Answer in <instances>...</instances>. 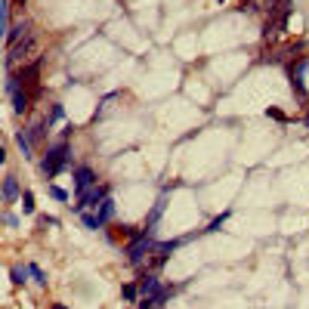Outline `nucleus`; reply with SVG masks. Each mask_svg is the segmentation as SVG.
Returning a JSON list of instances; mask_svg holds the SVG:
<instances>
[{
	"label": "nucleus",
	"instance_id": "1",
	"mask_svg": "<svg viewBox=\"0 0 309 309\" xmlns=\"http://www.w3.org/2000/svg\"><path fill=\"white\" fill-rule=\"evenodd\" d=\"M37 50H40V40L28 34L25 40H19V43H13V47H9V53H6V68H13L16 62L34 59V56H37Z\"/></svg>",
	"mask_w": 309,
	"mask_h": 309
},
{
	"label": "nucleus",
	"instance_id": "2",
	"mask_svg": "<svg viewBox=\"0 0 309 309\" xmlns=\"http://www.w3.org/2000/svg\"><path fill=\"white\" fill-rule=\"evenodd\" d=\"M65 164H68V145L65 142H56L50 152L43 155V164L40 167H43V173H47V176H56Z\"/></svg>",
	"mask_w": 309,
	"mask_h": 309
},
{
	"label": "nucleus",
	"instance_id": "3",
	"mask_svg": "<svg viewBox=\"0 0 309 309\" xmlns=\"http://www.w3.org/2000/svg\"><path fill=\"white\" fill-rule=\"evenodd\" d=\"M155 241H152V235H145V232H139V235H136V241L127 247V260L133 263V266H139V263L142 260H148V257H152L155 254Z\"/></svg>",
	"mask_w": 309,
	"mask_h": 309
},
{
	"label": "nucleus",
	"instance_id": "4",
	"mask_svg": "<svg viewBox=\"0 0 309 309\" xmlns=\"http://www.w3.org/2000/svg\"><path fill=\"white\" fill-rule=\"evenodd\" d=\"M105 195H108V189L105 186H90V189H84V192H77V204H74V210L77 213H84V207H102V201H105Z\"/></svg>",
	"mask_w": 309,
	"mask_h": 309
},
{
	"label": "nucleus",
	"instance_id": "5",
	"mask_svg": "<svg viewBox=\"0 0 309 309\" xmlns=\"http://www.w3.org/2000/svg\"><path fill=\"white\" fill-rule=\"evenodd\" d=\"M161 291H164V288H161V281H158L155 275H142V278H139V294H142V300H155Z\"/></svg>",
	"mask_w": 309,
	"mask_h": 309
},
{
	"label": "nucleus",
	"instance_id": "6",
	"mask_svg": "<svg viewBox=\"0 0 309 309\" xmlns=\"http://www.w3.org/2000/svg\"><path fill=\"white\" fill-rule=\"evenodd\" d=\"M173 250H176V241H167V244H158V247H155V254H152V257H148V260H152V266L158 269V266H164V260H167L170 254H173Z\"/></svg>",
	"mask_w": 309,
	"mask_h": 309
},
{
	"label": "nucleus",
	"instance_id": "7",
	"mask_svg": "<svg viewBox=\"0 0 309 309\" xmlns=\"http://www.w3.org/2000/svg\"><path fill=\"white\" fill-rule=\"evenodd\" d=\"M74 186H77V192H84V189H90V186H96L93 170H90V167H77V173H74Z\"/></svg>",
	"mask_w": 309,
	"mask_h": 309
},
{
	"label": "nucleus",
	"instance_id": "8",
	"mask_svg": "<svg viewBox=\"0 0 309 309\" xmlns=\"http://www.w3.org/2000/svg\"><path fill=\"white\" fill-rule=\"evenodd\" d=\"M28 28H31V25H28V22H19V25H16V28H9V31H6V43H9V47H13V43H19V40H25V37H28Z\"/></svg>",
	"mask_w": 309,
	"mask_h": 309
},
{
	"label": "nucleus",
	"instance_id": "9",
	"mask_svg": "<svg viewBox=\"0 0 309 309\" xmlns=\"http://www.w3.org/2000/svg\"><path fill=\"white\" fill-rule=\"evenodd\" d=\"M28 102H31V93L19 87V93H13V111L16 114H25L28 111Z\"/></svg>",
	"mask_w": 309,
	"mask_h": 309
},
{
	"label": "nucleus",
	"instance_id": "10",
	"mask_svg": "<svg viewBox=\"0 0 309 309\" xmlns=\"http://www.w3.org/2000/svg\"><path fill=\"white\" fill-rule=\"evenodd\" d=\"M16 198H19V182H16V176H6L3 179V201L13 204Z\"/></svg>",
	"mask_w": 309,
	"mask_h": 309
},
{
	"label": "nucleus",
	"instance_id": "11",
	"mask_svg": "<svg viewBox=\"0 0 309 309\" xmlns=\"http://www.w3.org/2000/svg\"><path fill=\"white\" fill-rule=\"evenodd\" d=\"M16 142H19V148H22V158H31V142H34V139H31V133H28V130H22V133L16 136Z\"/></svg>",
	"mask_w": 309,
	"mask_h": 309
},
{
	"label": "nucleus",
	"instance_id": "12",
	"mask_svg": "<svg viewBox=\"0 0 309 309\" xmlns=\"http://www.w3.org/2000/svg\"><path fill=\"white\" fill-rule=\"evenodd\" d=\"M81 220H84L87 229H99V226H102V216H99V213H87V210H84V213H81Z\"/></svg>",
	"mask_w": 309,
	"mask_h": 309
},
{
	"label": "nucleus",
	"instance_id": "13",
	"mask_svg": "<svg viewBox=\"0 0 309 309\" xmlns=\"http://www.w3.org/2000/svg\"><path fill=\"white\" fill-rule=\"evenodd\" d=\"M28 272H31L28 266H13V272H9V275H13L16 284H25V275H28Z\"/></svg>",
	"mask_w": 309,
	"mask_h": 309
},
{
	"label": "nucleus",
	"instance_id": "14",
	"mask_svg": "<svg viewBox=\"0 0 309 309\" xmlns=\"http://www.w3.org/2000/svg\"><path fill=\"white\" fill-rule=\"evenodd\" d=\"M111 213H114V204H111V198H105V201H102V207H99L102 223H105V220H111Z\"/></svg>",
	"mask_w": 309,
	"mask_h": 309
},
{
	"label": "nucleus",
	"instance_id": "15",
	"mask_svg": "<svg viewBox=\"0 0 309 309\" xmlns=\"http://www.w3.org/2000/svg\"><path fill=\"white\" fill-rule=\"evenodd\" d=\"M161 210H164V195H161V198H158V201H155V207H152V213H148V226H152V223L158 220V216H161Z\"/></svg>",
	"mask_w": 309,
	"mask_h": 309
},
{
	"label": "nucleus",
	"instance_id": "16",
	"mask_svg": "<svg viewBox=\"0 0 309 309\" xmlns=\"http://www.w3.org/2000/svg\"><path fill=\"white\" fill-rule=\"evenodd\" d=\"M28 269H31V278H34V281H37V284H47V275H43V269L37 266V263H31V266H28Z\"/></svg>",
	"mask_w": 309,
	"mask_h": 309
},
{
	"label": "nucleus",
	"instance_id": "17",
	"mask_svg": "<svg viewBox=\"0 0 309 309\" xmlns=\"http://www.w3.org/2000/svg\"><path fill=\"white\" fill-rule=\"evenodd\" d=\"M22 201H25V204H22V207H25V213H34V195H31V192H25V195H22Z\"/></svg>",
	"mask_w": 309,
	"mask_h": 309
},
{
	"label": "nucleus",
	"instance_id": "18",
	"mask_svg": "<svg viewBox=\"0 0 309 309\" xmlns=\"http://www.w3.org/2000/svg\"><path fill=\"white\" fill-rule=\"evenodd\" d=\"M124 300H136V284H124Z\"/></svg>",
	"mask_w": 309,
	"mask_h": 309
},
{
	"label": "nucleus",
	"instance_id": "19",
	"mask_svg": "<svg viewBox=\"0 0 309 309\" xmlns=\"http://www.w3.org/2000/svg\"><path fill=\"white\" fill-rule=\"evenodd\" d=\"M59 118H62V105H53V108H50V118H47V121L53 124V121H59Z\"/></svg>",
	"mask_w": 309,
	"mask_h": 309
},
{
	"label": "nucleus",
	"instance_id": "20",
	"mask_svg": "<svg viewBox=\"0 0 309 309\" xmlns=\"http://www.w3.org/2000/svg\"><path fill=\"white\" fill-rule=\"evenodd\" d=\"M223 223H226V213H223V216H216V220H213V223L207 226V232H216V229H220Z\"/></svg>",
	"mask_w": 309,
	"mask_h": 309
},
{
	"label": "nucleus",
	"instance_id": "21",
	"mask_svg": "<svg viewBox=\"0 0 309 309\" xmlns=\"http://www.w3.org/2000/svg\"><path fill=\"white\" fill-rule=\"evenodd\" d=\"M50 192H53V198H56V201H68V192H62V189H56V186H53Z\"/></svg>",
	"mask_w": 309,
	"mask_h": 309
},
{
	"label": "nucleus",
	"instance_id": "22",
	"mask_svg": "<svg viewBox=\"0 0 309 309\" xmlns=\"http://www.w3.org/2000/svg\"><path fill=\"white\" fill-rule=\"evenodd\" d=\"M266 114H269V118H275V121H284V114H281V111H278V108H269V111H266Z\"/></svg>",
	"mask_w": 309,
	"mask_h": 309
},
{
	"label": "nucleus",
	"instance_id": "23",
	"mask_svg": "<svg viewBox=\"0 0 309 309\" xmlns=\"http://www.w3.org/2000/svg\"><path fill=\"white\" fill-rule=\"evenodd\" d=\"M3 223H6V226H19V220H16L13 213H3Z\"/></svg>",
	"mask_w": 309,
	"mask_h": 309
},
{
	"label": "nucleus",
	"instance_id": "24",
	"mask_svg": "<svg viewBox=\"0 0 309 309\" xmlns=\"http://www.w3.org/2000/svg\"><path fill=\"white\" fill-rule=\"evenodd\" d=\"M40 226H56V216H40Z\"/></svg>",
	"mask_w": 309,
	"mask_h": 309
},
{
	"label": "nucleus",
	"instance_id": "25",
	"mask_svg": "<svg viewBox=\"0 0 309 309\" xmlns=\"http://www.w3.org/2000/svg\"><path fill=\"white\" fill-rule=\"evenodd\" d=\"M53 309H68V306H62V303H56V306H53Z\"/></svg>",
	"mask_w": 309,
	"mask_h": 309
}]
</instances>
